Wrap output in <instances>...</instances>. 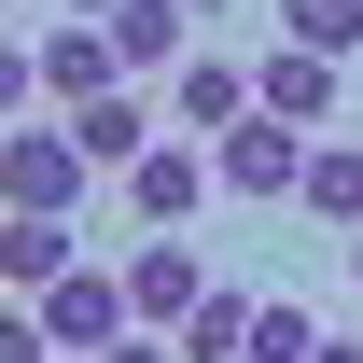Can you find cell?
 <instances>
[{
	"label": "cell",
	"mask_w": 363,
	"mask_h": 363,
	"mask_svg": "<svg viewBox=\"0 0 363 363\" xmlns=\"http://www.w3.org/2000/svg\"><path fill=\"white\" fill-rule=\"evenodd\" d=\"M84 182H98V168H84L70 126H56V140H43V126H0V210H70Z\"/></svg>",
	"instance_id": "obj_3"
},
{
	"label": "cell",
	"mask_w": 363,
	"mask_h": 363,
	"mask_svg": "<svg viewBox=\"0 0 363 363\" xmlns=\"http://www.w3.org/2000/svg\"><path fill=\"white\" fill-rule=\"evenodd\" d=\"M98 84H126V56H112V28L84 14V28H56V43H43V98H70V112H84Z\"/></svg>",
	"instance_id": "obj_11"
},
{
	"label": "cell",
	"mask_w": 363,
	"mask_h": 363,
	"mask_svg": "<svg viewBox=\"0 0 363 363\" xmlns=\"http://www.w3.org/2000/svg\"><path fill=\"white\" fill-rule=\"evenodd\" d=\"M168 98H182V126H196V140H224L238 112H252V70H238V56H182Z\"/></svg>",
	"instance_id": "obj_12"
},
{
	"label": "cell",
	"mask_w": 363,
	"mask_h": 363,
	"mask_svg": "<svg viewBox=\"0 0 363 363\" xmlns=\"http://www.w3.org/2000/svg\"><path fill=\"white\" fill-rule=\"evenodd\" d=\"M0 14H14V0H0Z\"/></svg>",
	"instance_id": "obj_23"
},
{
	"label": "cell",
	"mask_w": 363,
	"mask_h": 363,
	"mask_svg": "<svg viewBox=\"0 0 363 363\" xmlns=\"http://www.w3.org/2000/svg\"><path fill=\"white\" fill-rule=\"evenodd\" d=\"M308 350H321V321L294 294H252V363H308Z\"/></svg>",
	"instance_id": "obj_14"
},
{
	"label": "cell",
	"mask_w": 363,
	"mask_h": 363,
	"mask_svg": "<svg viewBox=\"0 0 363 363\" xmlns=\"http://www.w3.org/2000/svg\"><path fill=\"white\" fill-rule=\"evenodd\" d=\"M28 308H43V335H56V363H98V350H112V335H126V266H70V279H56V294H28Z\"/></svg>",
	"instance_id": "obj_2"
},
{
	"label": "cell",
	"mask_w": 363,
	"mask_h": 363,
	"mask_svg": "<svg viewBox=\"0 0 363 363\" xmlns=\"http://www.w3.org/2000/svg\"><path fill=\"white\" fill-rule=\"evenodd\" d=\"M294 210L363 238V140H308V182H294Z\"/></svg>",
	"instance_id": "obj_9"
},
{
	"label": "cell",
	"mask_w": 363,
	"mask_h": 363,
	"mask_svg": "<svg viewBox=\"0 0 363 363\" xmlns=\"http://www.w3.org/2000/svg\"><path fill=\"white\" fill-rule=\"evenodd\" d=\"M335 70H350V56L279 43V56H252V98H266V112H294V126H321V112H335Z\"/></svg>",
	"instance_id": "obj_8"
},
{
	"label": "cell",
	"mask_w": 363,
	"mask_h": 363,
	"mask_svg": "<svg viewBox=\"0 0 363 363\" xmlns=\"http://www.w3.org/2000/svg\"><path fill=\"white\" fill-rule=\"evenodd\" d=\"M70 14H126V0H70Z\"/></svg>",
	"instance_id": "obj_20"
},
{
	"label": "cell",
	"mask_w": 363,
	"mask_h": 363,
	"mask_svg": "<svg viewBox=\"0 0 363 363\" xmlns=\"http://www.w3.org/2000/svg\"><path fill=\"white\" fill-rule=\"evenodd\" d=\"M182 363H252V294H224V279H210V294L182 308Z\"/></svg>",
	"instance_id": "obj_13"
},
{
	"label": "cell",
	"mask_w": 363,
	"mask_h": 363,
	"mask_svg": "<svg viewBox=\"0 0 363 363\" xmlns=\"http://www.w3.org/2000/svg\"><path fill=\"white\" fill-rule=\"evenodd\" d=\"M112 182H126L140 224H196V196H210L224 168H210V140H154V154H140V168H112Z\"/></svg>",
	"instance_id": "obj_4"
},
{
	"label": "cell",
	"mask_w": 363,
	"mask_h": 363,
	"mask_svg": "<svg viewBox=\"0 0 363 363\" xmlns=\"http://www.w3.org/2000/svg\"><path fill=\"white\" fill-rule=\"evenodd\" d=\"M350 279H363V238H350Z\"/></svg>",
	"instance_id": "obj_22"
},
{
	"label": "cell",
	"mask_w": 363,
	"mask_h": 363,
	"mask_svg": "<svg viewBox=\"0 0 363 363\" xmlns=\"http://www.w3.org/2000/svg\"><path fill=\"white\" fill-rule=\"evenodd\" d=\"M70 140H84V168H140V154H154V112H140L126 84H98L84 112H70Z\"/></svg>",
	"instance_id": "obj_10"
},
{
	"label": "cell",
	"mask_w": 363,
	"mask_h": 363,
	"mask_svg": "<svg viewBox=\"0 0 363 363\" xmlns=\"http://www.w3.org/2000/svg\"><path fill=\"white\" fill-rule=\"evenodd\" d=\"M210 168H224V196H294V182H308V126L252 98V112H238V126L210 140Z\"/></svg>",
	"instance_id": "obj_1"
},
{
	"label": "cell",
	"mask_w": 363,
	"mask_h": 363,
	"mask_svg": "<svg viewBox=\"0 0 363 363\" xmlns=\"http://www.w3.org/2000/svg\"><path fill=\"white\" fill-rule=\"evenodd\" d=\"M308 363H363V335H321V350H308Z\"/></svg>",
	"instance_id": "obj_19"
},
{
	"label": "cell",
	"mask_w": 363,
	"mask_h": 363,
	"mask_svg": "<svg viewBox=\"0 0 363 363\" xmlns=\"http://www.w3.org/2000/svg\"><path fill=\"white\" fill-rule=\"evenodd\" d=\"M28 98H43V43H14V28H0V126H14Z\"/></svg>",
	"instance_id": "obj_16"
},
{
	"label": "cell",
	"mask_w": 363,
	"mask_h": 363,
	"mask_svg": "<svg viewBox=\"0 0 363 363\" xmlns=\"http://www.w3.org/2000/svg\"><path fill=\"white\" fill-rule=\"evenodd\" d=\"M70 266H84L70 210H0V279H14V294H56Z\"/></svg>",
	"instance_id": "obj_6"
},
{
	"label": "cell",
	"mask_w": 363,
	"mask_h": 363,
	"mask_svg": "<svg viewBox=\"0 0 363 363\" xmlns=\"http://www.w3.org/2000/svg\"><path fill=\"white\" fill-rule=\"evenodd\" d=\"M0 363H56V335H43V308H0Z\"/></svg>",
	"instance_id": "obj_17"
},
{
	"label": "cell",
	"mask_w": 363,
	"mask_h": 363,
	"mask_svg": "<svg viewBox=\"0 0 363 363\" xmlns=\"http://www.w3.org/2000/svg\"><path fill=\"white\" fill-rule=\"evenodd\" d=\"M210 14H224V0H196V28H210Z\"/></svg>",
	"instance_id": "obj_21"
},
{
	"label": "cell",
	"mask_w": 363,
	"mask_h": 363,
	"mask_svg": "<svg viewBox=\"0 0 363 363\" xmlns=\"http://www.w3.org/2000/svg\"><path fill=\"white\" fill-rule=\"evenodd\" d=\"M196 294H210V266L182 252V224H140V252H126V308L182 335V308H196Z\"/></svg>",
	"instance_id": "obj_5"
},
{
	"label": "cell",
	"mask_w": 363,
	"mask_h": 363,
	"mask_svg": "<svg viewBox=\"0 0 363 363\" xmlns=\"http://www.w3.org/2000/svg\"><path fill=\"white\" fill-rule=\"evenodd\" d=\"M98 363H182V335H168V350H154V335H112Z\"/></svg>",
	"instance_id": "obj_18"
},
{
	"label": "cell",
	"mask_w": 363,
	"mask_h": 363,
	"mask_svg": "<svg viewBox=\"0 0 363 363\" xmlns=\"http://www.w3.org/2000/svg\"><path fill=\"white\" fill-rule=\"evenodd\" d=\"M279 43H321V56H350V43H363V0H279Z\"/></svg>",
	"instance_id": "obj_15"
},
{
	"label": "cell",
	"mask_w": 363,
	"mask_h": 363,
	"mask_svg": "<svg viewBox=\"0 0 363 363\" xmlns=\"http://www.w3.org/2000/svg\"><path fill=\"white\" fill-rule=\"evenodd\" d=\"M112 28V56H126V84L140 70H182L196 56V0H126V14H98Z\"/></svg>",
	"instance_id": "obj_7"
}]
</instances>
